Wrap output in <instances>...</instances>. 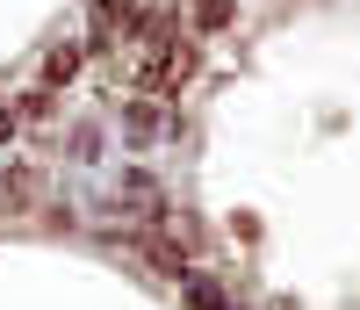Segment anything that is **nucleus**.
I'll use <instances>...</instances> for the list:
<instances>
[{
  "label": "nucleus",
  "instance_id": "nucleus-2",
  "mask_svg": "<svg viewBox=\"0 0 360 310\" xmlns=\"http://www.w3.org/2000/svg\"><path fill=\"white\" fill-rule=\"evenodd\" d=\"M123 29H130V0H94V44L108 51Z\"/></svg>",
  "mask_w": 360,
  "mask_h": 310
},
{
  "label": "nucleus",
  "instance_id": "nucleus-6",
  "mask_svg": "<svg viewBox=\"0 0 360 310\" xmlns=\"http://www.w3.org/2000/svg\"><path fill=\"white\" fill-rule=\"evenodd\" d=\"M144 260H152V267H166V274H188V253H180L173 238H144Z\"/></svg>",
  "mask_w": 360,
  "mask_h": 310
},
{
  "label": "nucleus",
  "instance_id": "nucleus-8",
  "mask_svg": "<svg viewBox=\"0 0 360 310\" xmlns=\"http://www.w3.org/2000/svg\"><path fill=\"white\" fill-rule=\"evenodd\" d=\"M231 22V0H195V29H224Z\"/></svg>",
  "mask_w": 360,
  "mask_h": 310
},
{
  "label": "nucleus",
  "instance_id": "nucleus-7",
  "mask_svg": "<svg viewBox=\"0 0 360 310\" xmlns=\"http://www.w3.org/2000/svg\"><path fill=\"white\" fill-rule=\"evenodd\" d=\"M29 202V173L15 166V173H0V209H22Z\"/></svg>",
  "mask_w": 360,
  "mask_h": 310
},
{
  "label": "nucleus",
  "instance_id": "nucleus-3",
  "mask_svg": "<svg viewBox=\"0 0 360 310\" xmlns=\"http://www.w3.org/2000/svg\"><path fill=\"white\" fill-rule=\"evenodd\" d=\"M166 137V108L159 101H137L130 108V144H159Z\"/></svg>",
  "mask_w": 360,
  "mask_h": 310
},
{
  "label": "nucleus",
  "instance_id": "nucleus-9",
  "mask_svg": "<svg viewBox=\"0 0 360 310\" xmlns=\"http://www.w3.org/2000/svg\"><path fill=\"white\" fill-rule=\"evenodd\" d=\"M15 137V108H0V144H8Z\"/></svg>",
  "mask_w": 360,
  "mask_h": 310
},
{
  "label": "nucleus",
  "instance_id": "nucleus-1",
  "mask_svg": "<svg viewBox=\"0 0 360 310\" xmlns=\"http://www.w3.org/2000/svg\"><path fill=\"white\" fill-rule=\"evenodd\" d=\"M188 73H195V51H188V44H152V58L137 66V87H144L152 101H166V94L188 87Z\"/></svg>",
  "mask_w": 360,
  "mask_h": 310
},
{
  "label": "nucleus",
  "instance_id": "nucleus-5",
  "mask_svg": "<svg viewBox=\"0 0 360 310\" xmlns=\"http://www.w3.org/2000/svg\"><path fill=\"white\" fill-rule=\"evenodd\" d=\"M180 282H188V303H195V310H231L224 282H209V274H180Z\"/></svg>",
  "mask_w": 360,
  "mask_h": 310
},
{
  "label": "nucleus",
  "instance_id": "nucleus-4",
  "mask_svg": "<svg viewBox=\"0 0 360 310\" xmlns=\"http://www.w3.org/2000/svg\"><path fill=\"white\" fill-rule=\"evenodd\" d=\"M79 58H86V51H79V44H58V51H51V58H44V87H65V80H72V73H79Z\"/></svg>",
  "mask_w": 360,
  "mask_h": 310
}]
</instances>
